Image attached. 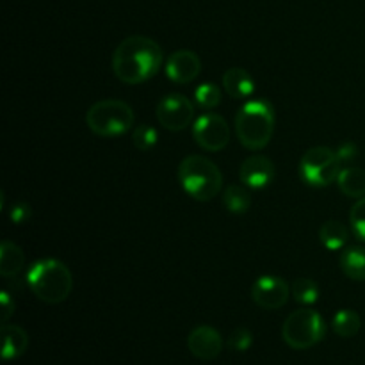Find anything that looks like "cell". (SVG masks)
<instances>
[{"label":"cell","instance_id":"cell-1","mask_svg":"<svg viewBox=\"0 0 365 365\" xmlns=\"http://www.w3.org/2000/svg\"><path fill=\"white\" fill-rule=\"evenodd\" d=\"M164 53L157 41L146 36H128L113 53V71L123 84H143L155 77Z\"/></svg>","mask_w":365,"mask_h":365},{"label":"cell","instance_id":"cell-2","mask_svg":"<svg viewBox=\"0 0 365 365\" xmlns=\"http://www.w3.org/2000/svg\"><path fill=\"white\" fill-rule=\"evenodd\" d=\"M32 294L43 303L57 305L66 302L73 289V277L64 262L57 259L36 260L25 274Z\"/></svg>","mask_w":365,"mask_h":365},{"label":"cell","instance_id":"cell-3","mask_svg":"<svg viewBox=\"0 0 365 365\" xmlns=\"http://www.w3.org/2000/svg\"><path fill=\"white\" fill-rule=\"evenodd\" d=\"M274 132V110L266 100H250L235 116V134L248 150H262L269 145Z\"/></svg>","mask_w":365,"mask_h":365},{"label":"cell","instance_id":"cell-4","mask_svg":"<svg viewBox=\"0 0 365 365\" xmlns=\"http://www.w3.org/2000/svg\"><path fill=\"white\" fill-rule=\"evenodd\" d=\"M178 182L196 202H209L223 189L220 168L203 155H187L182 160L178 166Z\"/></svg>","mask_w":365,"mask_h":365},{"label":"cell","instance_id":"cell-5","mask_svg":"<svg viewBox=\"0 0 365 365\" xmlns=\"http://www.w3.org/2000/svg\"><path fill=\"white\" fill-rule=\"evenodd\" d=\"M134 110L121 100H100L86 113V123L93 134L100 138H116L134 127Z\"/></svg>","mask_w":365,"mask_h":365},{"label":"cell","instance_id":"cell-6","mask_svg":"<svg viewBox=\"0 0 365 365\" xmlns=\"http://www.w3.org/2000/svg\"><path fill=\"white\" fill-rule=\"evenodd\" d=\"M327 324L319 312L314 309L294 310L282 327V339L292 349H310L323 341Z\"/></svg>","mask_w":365,"mask_h":365},{"label":"cell","instance_id":"cell-7","mask_svg":"<svg viewBox=\"0 0 365 365\" xmlns=\"http://www.w3.org/2000/svg\"><path fill=\"white\" fill-rule=\"evenodd\" d=\"M342 163L339 153L328 146H314L299 160V177L310 187H327L337 182Z\"/></svg>","mask_w":365,"mask_h":365},{"label":"cell","instance_id":"cell-8","mask_svg":"<svg viewBox=\"0 0 365 365\" xmlns=\"http://www.w3.org/2000/svg\"><path fill=\"white\" fill-rule=\"evenodd\" d=\"M155 116L166 130L180 132L195 123V103L180 93H171L159 100Z\"/></svg>","mask_w":365,"mask_h":365},{"label":"cell","instance_id":"cell-9","mask_svg":"<svg viewBox=\"0 0 365 365\" xmlns=\"http://www.w3.org/2000/svg\"><path fill=\"white\" fill-rule=\"evenodd\" d=\"M192 138L205 152H221L230 143V127L220 114L205 113L192 123Z\"/></svg>","mask_w":365,"mask_h":365},{"label":"cell","instance_id":"cell-10","mask_svg":"<svg viewBox=\"0 0 365 365\" xmlns=\"http://www.w3.org/2000/svg\"><path fill=\"white\" fill-rule=\"evenodd\" d=\"M291 289L287 282L274 274H264L252 285V299L264 310H278L289 302Z\"/></svg>","mask_w":365,"mask_h":365},{"label":"cell","instance_id":"cell-11","mask_svg":"<svg viewBox=\"0 0 365 365\" xmlns=\"http://www.w3.org/2000/svg\"><path fill=\"white\" fill-rule=\"evenodd\" d=\"M187 348L200 360H214L223 351V337L212 327H196L187 337Z\"/></svg>","mask_w":365,"mask_h":365},{"label":"cell","instance_id":"cell-12","mask_svg":"<svg viewBox=\"0 0 365 365\" xmlns=\"http://www.w3.org/2000/svg\"><path fill=\"white\" fill-rule=\"evenodd\" d=\"M166 77L175 84H189L202 71V61L192 50H177L166 61Z\"/></svg>","mask_w":365,"mask_h":365},{"label":"cell","instance_id":"cell-13","mask_svg":"<svg viewBox=\"0 0 365 365\" xmlns=\"http://www.w3.org/2000/svg\"><path fill=\"white\" fill-rule=\"evenodd\" d=\"M239 178L250 189H264L273 182L274 164L266 155H250L239 168Z\"/></svg>","mask_w":365,"mask_h":365},{"label":"cell","instance_id":"cell-14","mask_svg":"<svg viewBox=\"0 0 365 365\" xmlns=\"http://www.w3.org/2000/svg\"><path fill=\"white\" fill-rule=\"evenodd\" d=\"M2 359L9 362V360L20 359L27 351L29 335L21 327L6 323L2 327Z\"/></svg>","mask_w":365,"mask_h":365},{"label":"cell","instance_id":"cell-15","mask_svg":"<svg viewBox=\"0 0 365 365\" xmlns=\"http://www.w3.org/2000/svg\"><path fill=\"white\" fill-rule=\"evenodd\" d=\"M223 88L232 98H248L255 93V81L242 68H230L223 73Z\"/></svg>","mask_w":365,"mask_h":365},{"label":"cell","instance_id":"cell-16","mask_svg":"<svg viewBox=\"0 0 365 365\" xmlns=\"http://www.w3.org/2000/svg\"><path fill=\"white\" fill-rule=\"evenodd\" d=\"M25 264L24 250L13 241H2L0 245V274L4 278H11L21 271Z\"/></svg>","mask_w":365,"mask_h":365},{"label":"cell","instance_id":"cell-17","mask_svg":"<svg viewBox=\"0 0 365 365\" xmlns=\"http://www.w3.org/2000/svg\"><path fill=\"white\" fill-rule=\"evenodd\" d=\"M337 185L349 198H364L365 196V170L356 166L342 168L339 173Z\"/></svg>","mask_w":365,"mask_h":365},{"label":"cell","instance_id":"cell-18","mask_svg":"<svg viewBox=\"0 0 365 365\" xmlns=\"http://www.w3.org/2000/svg\"><path fill=\"white\" fill-rule=\"evenodd\" d=\"M341 269L348 278L355 282L365 280V248L362 246H353L342 252L341 255Z\"/></svg>","mask_w":365,"mask_h":365},{"label":"cell","instance_id":"cell-19","mask_svg":"<svg viewBox=\"0 0 365 365\" xmlns=\"http://www.w3.org/2000/svg\"><path fill=\"white\" fill-rule=\"evenodd\" d=\"M349 239V232L346 228V225H342L341 221L330 220L319 228V241L321 245L327 250H331V252H337L342 246H346Z\"/></svg>","mask_w":365,"mask_h":365},{"label":"cell","instance_id":"cell-20","mask_svg":"<svg viewBox=\"0 0 365 365\" xmlns=\"http://www.w3.org/2000/svg\"><path fill=\"white\" fill-rule=\"evenodd\" d=\"M223 205L232 214H246L252 207V195L245 187V184H232L223 191Z\"/></svg>","mask_w":365,"mask_h":365},{"label":"cell","instance_id":"cell-21","mask_svg":"<svg viewBox=\"0 0 365 365\" xmlns=\"http://www.w3.org/2000/svg\"><path fill=\"white\" fill-rule=\"evenodd\" d=\"M360 327H362L360 316L351 309L339 310L334 316V319H331V328H334L335 334L342 339L355 337L360 331Z\"/></svg>","mask_w":365,"mask_h":365},{"label":"cell","instance_id":"cell-22","mask_svg":"<svg viewBox=\"0 0 365 365\" xmlns=\"http://www.w3.org/2000/svg\"><path fill=\"white\" fill-rule=\"evenodd\" d=\"M294 302L302 303V305H314L319 299V287L310 278H298L291 287Z\"/></svg>","mask_w":365,"mask_h":365},{"label":"cell","instance_id":"cell-23","mask_svg":"<svg viewBox=\"0 0 365 365\" xmlns=\"http://www.w3.org/2000/svg\"><path fill=\"white\" fill-rule=\"evenodd\" d=\"M195 103L203 110L216 109L221 103V89L216 84H202L195 91Z\"/></svg>","mask_w":365,"mask_h":365},{"label":"cell","instance_id":"cell-24","mask_svg":"<svg viewBox=\"0 0 365 365\" xmlns=\"http://www.w3.org/2000/svg\"><path fill=\"white\" fill-rule=\"evenodd\" d=\"M157 141H159V132L152 125H138L132 130V143L139 152H150L157 145Z\"/></svg>","mask_w":365,"mask_h":365},{"label":"cell","instance_id":"cell-25","mask_svg":"<svg viewBox=\"0 0 365 365\" xmlns=\"http://www.w3.org/2000/svg\"><path fill=\"white\" fill-rule=\"evenodd\" d=\"M349 223H351L353 234L356 235V239L365 242V196L364 198L356 200L355 205L351 207Z\"/></svg>","mask_w":365,"mask_h":365},{"label":"cell","instance_id":"cell-26","mask_svg":"<svg viewBox=\"0 0 365 365\" xmlns=\"http://www.w3.org/2000/svg\"><path fill=\"white\" fill-rule=\"evenodd\" d=\"M253 344V335L248 328H235L232 331V335L228 337V348L232 351H237V353H245L252 348Z\"/></svg>","mask_w":365,"mask_h":365},{"label":"cell","instance_id":"cell-27","mask_svg":"<svg viewBox=\"0 0 365 365\" xmlns=\"http://www.w3.org/2000/svg\"><path fill=\"white\" fill-rule=\"evenodd\" d=\"M11 221H13L14 225H24L25 221L31 217V205L25 202H18L14 203L13 209H11V214H9Z\"/></svg>","mask_w":365,"mask_h":365},{"label":"cell","instance_id":"cell-28","mask_svg":"<svg viewBox=\"0 0 365 365\" xmlns=\"http://www.w3.org/2000/svg\"><path fill=\"white\" fill-rule=\"evenodd\" d=\"M0 305H2V323L6 324L11 319V316L14 314V299L11 298L9 292L2 291L0 292Z\"/></svg>","mask_w":365,"mask_h":365},{"label":"cell","instance_id":"cell-29","mask_svg":"<svg viewBox=\"0 0 365 365\" xmlns=\"http://www.w3.org/2000/svg\"><path fill=\"white\" fill-rule=\"evenodd\" d=\"M337 153H339V159H341V163L351 164L353 160L359 157V148H356L353 143H344V145L337 150Z\"/></svg>","mask_w":365,"mask_h":365}]
</instances>
